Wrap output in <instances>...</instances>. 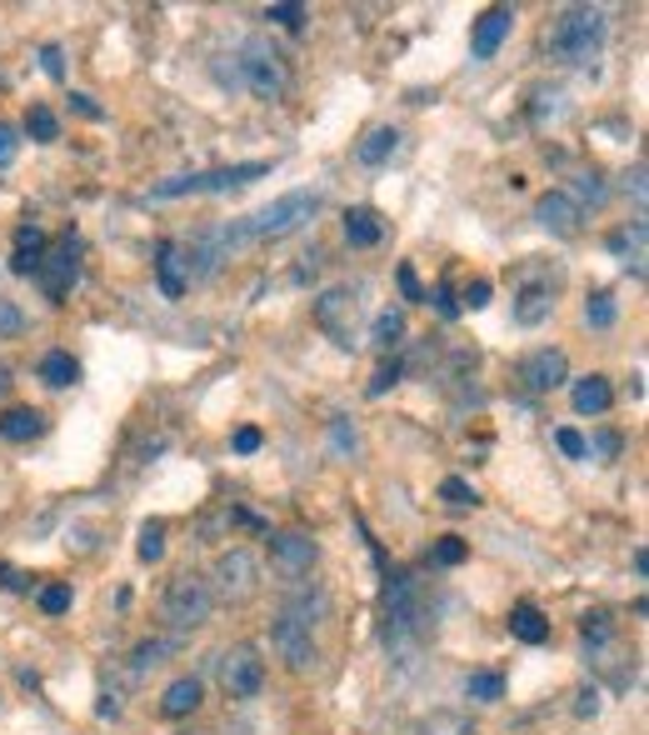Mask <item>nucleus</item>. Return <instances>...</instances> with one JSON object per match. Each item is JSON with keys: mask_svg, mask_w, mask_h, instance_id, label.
Masks as SVG:
<instances>
[{"mask_svg": "<svg viewBox=\"0 0 649 735\" xmlns=\"http://www.w3.org/2000/svg\"><path fill=\"white\" fill-rule=\"evenodd\" d=\"M395 151H399V131H389V125H375V131H369L365 141L355 145V161H359V165H385Z\"/></svg>", "mask_w": 649, "mask_h": 735, "instance_id": "26", "label": "nucleus"}, {"mask_svg": "<svg viewBox=\"0 0 649 735\" xmlns=\"http://www.w3.org/2000/svg\"><path fill=\"white\" fill-rule=\"evenodd\" d=\"M509 31H515V11H509V6H489V11L475 21V36H469V51H475V61H489V56L505 46Z\"/></svg>", "mask_w": 649, "mask_h": 735, "instance_id": "15", "label": "nucleus"}, {"mask_svg": "<svg viewBox=\"0 0 649 735\" xmlns=\"http://www.w3.org/2000/svg\"><path fill=\"white\" fill-rule=\"evenodd\" d=\"M399 341H405V315H399V311H379L375 315V345H379V351H395Z\"/></svg>", "mask_w": 649, "mask_h": 735, "instance_id": "29", "label": "nucleus"}, {"mask_svg": "<svg viewBox=\"0 0 649 735\" xmlns=\"http://www.w3.org/2000/svg\"><path fill=\"white\" fill-rule=\"evenodd\" d=\"M260 561L255 551H245V545H235V551H220L215 565H210V595L225 605H245L260 595Z\"/></svg>", "mask_w": 649, "mask_h": 735, "instance_id": "4", "label": "nucleus"}, {"mask_svg": "<svg viewBox=\"0 0 649 735\" xmlns=\"http://www.w3.org/2000/svg\"><path fill=\"white\" fill-rule=\"evenodd\" d=\"M615 295H609V291H595V295H589V301H585V321L589 325H595V331H609V325H615Z\"/></svg>", "mask_w": 649, "mask_h": 735, "instance_id": "31", "label": "nucleus"}, {"mask_svg": "<svg viewBox=\"0 0 649 735\" xmlns=\"http://www.w3.org/2000/svg\"><path fill=\"white\" fill-rule=\"evenodd\" d=\"M36 435H45V415L36 411V405H10L6 415H0V441H36Z\"/></svg>", "mask_w": 649, "mask_h": 735, "instance_id": "19", "label": "nucleus"}, {"mask_svg": "<svg viewBox=\"0 0 649 735\" xmlns=\"http://www.w3.org/2000/svg\"><path fill=\"white\" fill-rule=\"evenodd\" d=\"M40 66H45V75H65V61H60V46H45V51H40Z\"/></svg>", "mask_w": 649, "mask_h": 735, "instance_id": "46", "label": "nucleus"}, {"mask_svg": "<svg viewBox=\"0 0 649 735\" xmlns=\"http://www.w3.org/2000/svg\"><path fill=\"white\" fill-rule=\"evenodd\" d=\"M579 715H595L599 711V691H579V705H575Z\"/></svg>", "mask_w": 649, "mask_h": 735, "instance_id": "49", "label": "nucleus"}, {"mask_svg": "<svg viewBox=\"0 0 649 735\" xmlns=\"http://www.w3.org/2000/svg\"><path fill=\"white\" fill-rule=\"evenodd\" d=\"M155 281L165 295H185L190 271H185V245L180 241H160L155 245Z\"/></svg>", "mask_w": 649, "mask_h": 735, "instance_id": "17", "label": "nucleus"}, {"mask_svg": "<svg viewBox=\"0 0 649 735\" xmlns=\"http://www.w3.org/2000/svg\"><path fill=\"white\" fill-rule=\"evenodd\" d=\"M70 105H75V111L85 115V121H100V105L90 101V95H80V91H75V95H70Z\"/></svg>", "mask_w": 649, "mask_h": 735, "instance_id": "48", "label": "nucleus"}, {"mask_svg": "<svg viewBox=\"0 0 649 735\" xmlns=\"http://www.w3.org/2000/svg\"><path fill=\"white\" fill-rule=\"evenodd\" d=\"M270 175L265 161H245V165H220V171H205V175H170L150 191V201H180V195H210V191H235V185H250Z\"/></svg>", "mask_w": 649, "mask_h": 735, "instance_id": "5", "label": "nucleus"}, {"mask_svg": "<svg viewBox=\"0 0 649 735\" xmlns=\"http://www.w3.org/2000/svg\"><path fill=\"white\" fill-rule=\"evenodd\" d=\"M135 551H140V561H145V565H155L160 555H165V525H160V521L140 525V545H135Z\"/></svg>", "mask_w": 649, "mask_h": 735, "instance_id": "32", "label": "nucleus"}, {"mask_svg": "<svg viewBox=\"0 0 649 735\" xmlns=\"http://www.w3.org/2000/svg\"><path fill=\"white\" fill-rule=\"evenodd\" d=\"M465 305H469V311H485V305H489V281H469V285H465V301H459V311H465Z\"/></svg>", "mask_w": 649, "mask_h": 735, "instance_id": "41", "label": "nucleus"}, {"mask_svg": "<svg viewBox=\"0 0 649 735\" xmlns=\"http://www.w3.org/2000/svg\"><path fill=\"white\" fill-rule=\"evenodd\" d=\"M0 575H6V581H0V585H6V591H26V575H20V571H10V565H0Z\"/></svg>", "mask_w": 649, "mask_h": 735, "instance_id": "50", "label": "nucleus"}, {"mask_svg": "<svg viewBox=\"0 0 649 735\" xmlns=\"http://www.w3.org/2000/svg\"><path fill=\"white\" fill-rule=\"evenodd\" d=\"M240 81H245L260 101H280V95L290 91L285 61H280V51H275V46H265V41H250L245 51H240Z\"/></svg>", "mask_w": 649, "mask_h": 735, "instance_id": "7", "label": "nucleus"}, {"mask_svg": "<svg viewBox=\"0 0 649 735\" xmlns=\"http://www.w3.org/2000/svg\"><path fill=\"white\" fill-rule=\"evenodd\" d=\"M36 605H40V611H45V615H65L70 611V585H40V595H36Z\"/></svg>", "mask_w": 649, "mask_h": 735, "instance_id": "35", "label": "nucleus"}, {"mask_svg": "<svg viewBox=\"0 0 649 735\" xmlns=\"http://www.w3.org/2000/svg\"><path fill=\"white\" fill-rule=\"evenodd\" d=\"M270 561H275V571L285 575V581H300V575L315 571L320 545L310 541L305 531H280V535H270Z\"/></svg>", "mask_w": 649, "mask_h": 735, "instance_id": "12", "label": "nucleus"}, {"mask_svg": "<svg viewBox=\"0 0 649 735\" xmlns=\"http://www.w3.org/2000/svg\"><path fill=\"white\" fill-rule=\"evenodd\" d=\"M6 391H10V365L0 361V401H6Z\"/></svg>", "mask_w": 649, "mask_h": 735, "instance_id": "52", "label": "nucleus"}, {"mask_svg": "<svg viewBox=\"0 0 649 735\" xmlns=\"http://www.w3.org/2000/svg\"><path fill=\"white\" fill-rule=\"evenodd\" d=\"M16 125H6V121H0V165H10V161H16Z\"/></svg>", "mask_w": 649, "mask_h": 735, "instance_id": "44", "label": "nucleus"}, {"mask_svg": "<svg viewBox=\"0 0 649 735\" xmlns=\"http://www.w3.org/2000/svg\"><path fill=\"white\" fill-rule=\"evenodd\" d=\"M210 611H215V595H210L205 575L195 571H180L160 595V615H165L170 631H200L210 621Z\"/></svg>", "mask_w": 649, "mask_h": 735, "instance_id": "2", "label": "nucleus"}, {"mask_svg": "<svg viewBox=\"0 0 649 735\" xmlns=\"http://www.w3.org/2000/svg\"><path fill=\"white\" fill-rule=\"evenodd\" d=\"M509 635H515V641H525V645H545L549 641V621L539 615V605L519 601L515 611H509Z\"/></svg>", "mask_w": 649, "mask_h": 735, "instance_id": "22", "label": "nucleus"}, {"mask_svg": "<svg viewBox=\"0 0 649 735\" xmlns=\"http://www.w3.org/2000/svg\"><path fill=\"white\" fill-rule=\"evenodd\" d=\"M260 441H265V435H260L255 425H240L235 441H230V445H235V455H255V451H260Z\"/></svg>", "mask_w": 649, "mask_h": 735, "instance_id": "42", "label": "nucleus"}, {"mask_svg": "<svg viewBox=\"0 0 649 735\" xmlns=\"http://www.w3.org/2000/svg\"><path fill=\"white\" fill-rule=\"evenodd\" d=\"M315 211H320L315 191H290V195H280V201H270L265 211L250 215V221L240 225V235H245V241H280V235L300 231L305 221H315Z\"/></svg>", "mask_w": 649, "mask_h": 735, "instance_id": "3", "label": "nucleus"}, {"mask_svg": "<svg viewBox=\"0 0 649 735\" xmlns=\"http://www.w3.org/2000/svg\"><path fill=\"white\" fill-rule=\"evenodd\" d=\"M605 31H609V21L599 6H569V11L555 16L549 51H555L565 66H589V61H599V51H605Z\"/></svg>", "mask_w": 649, "mask_h": 735, "instance_id": "1", "label": "nucleus"}, {"mask_svg": "<svg viewBox=\"0 0 649 735\" xmlns=\"http://www.w3.org/2000/svg\"><path fill=\"white\" fill-rule=\"evenodd\" d=\"M465 555H469V545L459 541V535H445V541H439L435 551H429V561H435V565H459Z\"/></svg>", "mask_w": 649, "mask_h": 735, "instance_id": "36", "label": "nucleus"}, {"mask_svg": "<svg viewBox=\"0 0 649 735\" xmlns=\"http://www.w3.org/2000/svg\"><path fill=\"white\" fill-rule=\"evenodd\" d=\"M425 301H435V311H439V315H445V321H455V315H459V301H455V285H449V281H439V285H435V291H429V295H425Z\"/></svg>", "mask_w": 649, "mask_h": 735, "instance_id": "38", "label": "nucleus"}, {"mask_svg": "<svg viewBox=\"0 0 649 735\" xmlns=\"http://www.w3.org/2000/svg\"><path fill=\"white\" fill-rule=\"evenodd\" d=\"M36 281H40V291H45V301H65L70 291H75V281H80V251H75V241H60L55 251H45L40 255V271H36Z\"/></svg>", "mask_w": 649, "mask_h": 735, "instance_id": "11", "label": "nucleus"}, {"mask_svg": "<svg viewBox=\"0 0 649 735\" xmlns=\"http://www.w3.org/2000/svg\"><path fill=\"white\" fill-rule=\"evenodd\" d=\"M465 695H469V701H499V695H505V675H495V671H475V675H469V681H465Z\"/></svg>", "mask_w": 649, "mask_h": 735, "instance_id": "30", "label": "nucleus"}, {"mask_svg": "<svg viewBox=\"0 0 649 735\" xmlns=\"http://www.w3.org/2000/svg\"><path fill=\"white\" fill-rule=\"evenodd\" d=\"M605 195H609V191H605V181H599V171H585V175L575 181V195H569V201L585 211V201H589V205H605Z\"/></svg>", "mask_w": 649, "mask_h": 735, "instance_id": "33", "label": "nucleus"}, {"mask_svg": "<svg viewBox=\"0 0 649 735\" xmlns=\"http://www.w3.org/2000/svg\"><path fill=\"white\" fill-rule=\"evenodd\" d=\"M419 631V585L409 575H389L385 581V635L405 641Z\"/></svg>", "mask_w": 649, "mask_h": 735, "instance_id": "10", "label": "nucleus"}, {"mask_svg": "<svg viewBox=\"0 0 649 735\" xmlns=\"http://www.w3.org/2000/svg\"><path fill=\"white\" fill-rule=\"evenodd\" d=\"M625 185H629V195L639 201V215H645V165H635V171L625 175Z\"/></svg>", "mask_w": 649, "mask_h": 735, "instance_id": "47", "label": "nucleus"}, {"mask_svg": "<svg viewBox=\"0 0 649 735\" xmlns=\"http://www.w3.org/2000/svg\"><path fill=\"white\" fill-rule=\"evenodd\" d=\"M595 451H599V455H619V435H609V431H605V435L595 441Z\"/></svg>", "mask_w": 649, "mask_h": 735, "instance_id": "51", "label": "nucleus"}, {"mask_svg": "<svg viewBox=\"0 0 649 735\" xmlns=\"http://www.w3.org/2000/svg\"><path fill=\"white\" fill-rule=\"evenodd\" d=\"M355 315H359V301L349 285H329V291L315 301V325L339 345V351H355Z\"/></svg>", "mask_w": 649, "mask_h": 735, "instance_id": "8", "label": "nucleus"}, {"mask_svg": "<svg viewBox=\"0 0 649 735\" xmlns=\"http://www.w3.org/2000/svg\"><path fill=\"white\" fill-rule=\"evenodd\" d=\"M170 651V641H145L135 645V671H150V665H160V655Z\"/></svg>", "mask_w": 649, "mask_h": 735, "instance_id": "39", "label": "nucleus"}, {"mask_svg": "<svg viewBox=\"0 0 649 735\" xmlns=\"http://www.w3.org/2000/svg\"><path fill=\"white\" fill-rule=\"evenodd\" d=\"M439 501H445L449 511H475V505H479V491L465 481V475H445V481H439Z\"/></svg>", "mask_w": 649, "mask_h": 735, "instance_id": "27", "label": "nucleus"}, {"mask_svg": "<svg viewBox=\"0 0 649 735\" xmlns=\"http://www.w3.org/2000/svg\"><path fill=\"white\" fill-rule=\"evenodd\" d=\"M535 221L545 225L549 235H559V241H575V235L585 231V211L569 201V191H545V195H539V201H535Z\"/></svg>", "mask_w": 649, "mask_h": 735, "instance_id": "14", "label": "nucleus"}, {"mask_svg": "<svg viewBox=\"0 0 649 735\" xmlns=\"http://www.w3.org/2000/svg\"><path fill=\"white\" fill-rule=\"evenodd\" d=\"M555 445L569 455V461H589V441L579 431H569V425H565V431H555Z\"/></svg>", "mask_w": 649, "mask_h": 735, "instance_id": "37", "label": "nucleus"}, {"mask_svg": "<svg viewBox=\"0 0 649 735\" xmlns=\"http://www.w3.org/2000/svg\"><path fill=\"white\" fill-rule=\"evenodd\" d=\"M270 645H275V655L295 675L315 671V661H320V645H315V635H310V625H300L295 615H285V611H280L275 625H270Z\"/></svg>", "mask_w": 649, "mask_h": 735, "instance_id": "9", "label": "nucleus"}, {"mask_svg": "<svg viewBox=\"0 0 649 735\" xmlns=\"http://www.w3.org/2000/svg\"><path fill=\"white\" fill-rule=\"evenodd\" d=\"M265 21L285 26V31H305L310 11H305V6H295V0H285V6H270V11H265Z\"/></svg>", "mask_w": 649, "mask_h": 735, "instance_id": "34", "label": "nucleus"}, {"mask_svg": "<svg viewBox=\"0 0 649 735\" xmlns=\"http://www.w3.org/2000/svg\"><path fill=\"white\" fill-rule=\"evenodd\" d=\"M20 325H26V321H20V311H16V305H10V301H0V335H16Z\"/></svg>", "mask_w": 649, "mask_h": 735, "instance_id": "45", "label": "nucleus"}, {"mask_svg": "<svg viewBox=\"0 0 649 735\" xmlns=\"http://www.w3.org/2000/svg\"><path fill=\"white\" fill-rule=\"evenodd\" d=\"M40 255H45V231L40 225H20L16 231V255H10V271L16 275H36Z\"/></svg>", "mask_w": 649, "mask_h": 735, "instance_id": "20", "label": "nucleus"}, {"mask_svg": "<svg viewBox=\"0 0 649 735\" xmlns=\"http://www.w3.org/2000/svg\"><path fill=\"white\" fill-rule=\"evenodd\" d=\"M549 311H555V285H525L515 301V321L519 325H539L549 321Z\"/></svg>", "mask_w": 649, "mask_h": 735, "instance_id": "23", "label": "nucleus"}, {"mask_svg": "<svg viewBox=\"0 0 649 735\" xmlns=\"http://www.w3.org/2000/svg\"><path fill=\"white\" fill-rule=\"evenodd\" d=\"M645 235H649L645 215H639V221L629 225V231H615V235H609V251H615L619 261H625L635 275H645Z\"/></svg>", "mask_w": 649, "mask_h": 735, "instance_id": "21", "label": "nucleus"}, {"mask_svg": "<svg viewBox=\"0 0 649 735\" xmlns=\"http://www.w3.org/2000/svg\"><path fill=\"white\" fill-rule=\"evenodd\" d=\"M379 235H385V225H379V215L369 211V205H355V211H345V241H349V245L369 251V245H379Z\"/></svg>", "mask_w": 649, "mask_h": 735, "instance_id": "24", "label": "nucleus"}, {"mask_svg": "<svg viewBox=\"0 0 649 735\" xmlns=\"http://www.w3.org/2000/svg\"><path fill=\"white\" fill-rule=\"evenodd\" d=\"M200 701H205L200 675H175V681L165 685V695H160V715H165V721H185V715L200 711Z\"/></svg>", "mask_w": 649, "mask_h": 735, "instance_id": "16", "label": "nucleus"}, {"mask_svg": "<svg viewBox=\"0 0 649 735\" xmlns=\"http://www.w3.org/2000/svg\"><path fill=\"white\" fill-rule=\"evenodd\" d=\"M399 371H405V365H399V361H385V365H379V371H375V381H369V395H385L389 385L399 381Z\"/></svg>", "mask_w": 649, "mask_h": 735, "instance_id": "40", "label": "nucleus"}, {"mask_svg": "<svg viewBox=\"0 0 649 735\" xmlns=\"http://www.w3.org/2000/svg\"><path fill=\"white\" fill-rule=\"evenodd\" d=\"M40 381H45L50 391H65V385L80 381V361L70 351H45L40 355Z\"/></svg>", "mask_w": 649, "mask_h": 735, "instance_id": "25", "label": "nucleus"}, {"mask_svg": "<svg viewBox=\"0 0 649 735\" xmlns=\"http://www.w3.org/2000/svg\"><path fill=\"white\" fill-rule=\"evenodd\" d=\"M399 291H405V301H425V291L415 281V265H399Z\"/></svg>", "mask_w": 649, "mask_h": 735, "instance_id": "43", "label": "nucleus"}, {"mask_svg": "<svg viewBox=\"0 0 649 735\" xmlns=\"http://www.w3.org/2000/svg\"><path fill=\"white\" fill-rule=\"evenodd\" d=\"M519 381H525V391H535V395H549V391H559V385L569 381V355L565 351H529L525 361H519Z\"/></svg>", "mask_w": 649, "mask_h": 735, "instance_id": "13", "label": "nucleus"}, {"mask_svg": "<svg viewBox=\"0 0 649 735\" xmlns=\"http://www.w3.org/2000/svg\"><path fill=\"white\" fill-rule=\"evenodd\" d=\"M569 401H575L579 415H605L615 405V385H609V375H579Z\"/></svg>", "mask_w": 649, "mask_h": 735, "instance_id": "18", "label": "nucleus"}, {"mask_svg": "<svg viewBox=\"0 0 649 735\" xmlns=\"http://www.w3.org/2000/svg\"><path fill=\"white\" fill-rule=\"evenodd\" d=\"M26 131H30V141H40V145L60 141V121H55V111H50V105H30Z\"/></svg>", "mask_w": 649, "mask_h": 735, "instance_id": "28", "label": "nucleus"}, {"mask_svg": "<svg viewBox=\"0 0 649 735\" xmlns=\"http://www.w3.org/2000/svg\"><path fill=\"white\" fill-rule=\"evenodd\" d=\"M215 675H220V691L230 701H255L265 691V661H260L255 645H230V651L215 655Z\"/></svg>", "mask_w": 649, "mask_h": 735, "instance_id": "6", "label": "nucleus"}]
</instances>
